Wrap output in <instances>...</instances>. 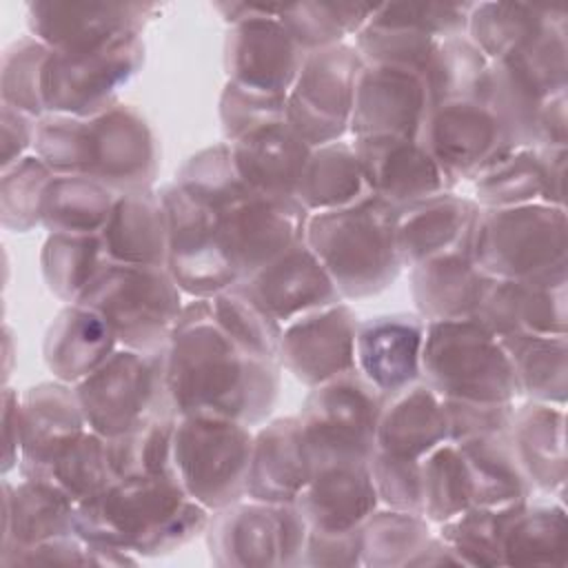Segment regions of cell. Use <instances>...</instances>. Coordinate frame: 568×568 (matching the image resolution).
I'll use <instances>...</instances> for the list:
<instances>
[{
    "label": "cell",
    "mask_w": 568,
    "mask_h": 568,
    "mask_svg": "<svg viewBox=\"0 0 568 568\" xmlns=\"http://www.w3.org/2000/svg\"><path fill=\"white\" fill-rule=\"evenodd\" d=\"M395 217L397 206L373 193L351 206L308 215L304 242L342 297H366L395 282L402 268Z\"/></svg>",
    "instance_id": "cell-4"
},
{
    "label": "cell",
    "mask_w": 568,
    "mask_h": 568,
    "mask_svg": "<svg viewBox=\"0 0 568 568\" xmlns=\"http://www.w3.org/2000/svg\"><path fill=\"white\" fill-rule=\"evenodd\" d=\"M419 142L453 182L477 178L510 151L497 115L481 100L435 104L426 115Z\"/></svg>",
    "instance_id": "cell-17"
},
{
    "label": "cell",
    "mask_w": 568,
    "mask_h": 568,
    "mask_svg": "<svg viewBox=\"0 0 568 568\" xmlns=\"http://www.w3.org/2000/svg\"><path fill=\"white\" fill-rule=\"evenodd\" d=\"M144 58L138 33L89 49L53 51L42 75L47 113L89 118L113 106L115 91L129 82Z\"/></svg>",
    "instance_id": "cell-12"
},
{
    "label": "cell",
    "mask_w": 568,
    "mask_h": 568,
    "mask_svg": "<svg viewBox=\"0 0 568 568\" xmlns=\"http://www.w3.org/2000/svg\"><path fill=\"white\" fill-rule=\"evenodd\" d=\"M308 530L348 532L377 510L379 497L366 462H331L313 468L308 484L293 501Z\"/></svg>",
    "instance_id": "cell-24"
},
{
    "label": "cell",
    "mask_w": 568,
    "mask_h": 568,
    "mask_svg": "<svg viewBox=\"0 0 568 568\" xmlns=\"http://www.w3.org/2000/svg\"><path fill=\"white\" fill-rule=\"evenodd\" d=\"M240 284H244L280 324L342 302L328 271L304 240Z\"/></svg>",
    "instance_id": "cell-21"
},
{
    "label": "cell",
    "mask_w": 568,
    "mask_h": 568,
    "mask_svg": "<svg viewBox=\"0 0 568 568\" xmlns=\"http://www.w3.org/2000/svg\"><path fill=\"white\" fill-rule=\"evenodd\" d=\"M209 508L171 475L120 477L75 506V530L122 552L160 555L180 548L209 524Z\"/></svg>",
    "instance_id": "cell-3"
},
{
    "label": "cell",
    "mask_w": 568,
    "mask_h": 568,
    "mask_svg": "<svg viewBox=\"0 0 568 568\" xmlns=\"http://www.w3.org/2000/svg\"><path fill=\"white\" fill-rule=\"evenodd\" d=\"M211 300L215 322L246 353L275 362L282 339V324L244 288L235 284Z\"/></svg>",
    "instance_id": "cell-45"
},
{
    "label": "cell",
    "mask_w": 568,
    "mask_h": 568,
    "mask_svg": "<svg viewBox=\"0 0 568 568\" xmlns=\"http://www.w3.org/2000/svg\"><path fill=\"white\" fill-rule=\"evenodd\" d=\"M375 4H328V2H302L280 7L277 18L295 42L306 51L326 49L339 44L346 33H359L373 13Z\"/></svg>",
    "instance_id": "cell-48"
},
{
    "label": "cell",
    "mask_w": 568,
    "mask_h": 568,
    "mask_svg": "<svg viewBox=\"0 0 568 568\" xmlns=\"http://www.w3.org/2000/svg\"><path fill=\"white\" fill-rule=\"evenodd\" d=\"M33 146L53 173L87 175L122 193L149 189L158 169L153 131L129 104L89 118L47 113L38 120Z\"/></svg>",
    "instance_id": "cell-2"
},
{
    "label": "cell",
    "mask_w": 568,
    "mask_h": 568,
    "mask_svg": "<svg viewBox=\"0 0 568 568\" xmlns=\"http://www.w3.org/2000/svg\"><path fill=\"white\" fill-rule=\"evenodd\" d=\"M175 184L215 211L251 189L235 169L229 142L195 153L180 169Z\"/></svg>",
    "instance_id": "cell-53"
},
{
    "label": "cell",
    "mask_w": 568,
    "mask_h": 568,
    "mask_svg": "<svg viewBox=\"0 0 568 568\" xmlns=\"http://www.w3.org/2000/svg\"><path fill=\"white\" fill-rule=\"evenodd\" d=\"M521 504V501H519ZM519 504L470 506L442 524V539L448 541L468 566L504 564L501 544L508 519Z\"/></svg>",
    "instance_id": "cell-50"
},
{
    "label": "cell",
    "mask_w": 568,
    "mask_h": 568,
    "mask_svg": "<svg viewBox=\"0 0 568 568\" xmlns=\"http://www.w3.org/2000/svg\"><path fill=\"white\" fill-rule=\"evenodd\" d=\"M100 235L115 264L166 266L169 220L162 195L149 189L120 193Z\"/></svg>",
    "instance_id": "cell-31"
},
{
    "label": "cell",
    "mask_w": 568,
    "mask_h": 568,
    "mask_svg": "<svg viewBox=\"0 0 568 568\" xmlns=\"http://www.w3.org/2000/svg\"><path fill=\"white\" fill-rule=\"evenodd\" d=\"M430 109L433 102L422 73L364 64L355 84L348 129L355 138L419 140Z\"/></svg>",
    "instance_id": "cell-18"
},
{
    "label": "cell",
    "mask_w": 568,
    "mask_h": 568,
    "mask_svg": "<svg viewBox=\"0 0 568 568\" xmlns=\"http://www.w3.org/2000/svg\"><path fill=\"white\" fill-rule=\"evenodd\" d=\"M229 144L240 178L253 191L282 197L297 195L313 146L288 122L262 126Z\"/></svg>",
    "instance_id": "cell-29"
},
{
    "label": "cell",
    "mask_w": 568,
    "mask_h": 568,
    "mask_svg": "<svg viewBox=\"0 0 568 568\" xmlns=\"http://www.w3.org/2000/svg\"><path fill=\"white\" fill-rule=\"evenodd\" d=\"M366 195L371 189L353 144L331 142L311 151L295 200L308 213H320L351 206Z\"/></svg>",
    "instance_id": "cell-36"
},
{
    "label": "cell",
    "mask_w": 568,
    "mask_h": 568,
    "mask_svg": "<svg viewBox=\"0 0 568 568\" xmlns=\"http://www.w3.org/2000/svg\"><path fill=\"white\" fill-rule=\"evenodd\" d=\"M550 27V11L546 9L484 2L473 4L466 29L468 38L493 62L521 51Z\"/></svg>",
    "instance_id": "cell-40"
},
{
    "label": "cell",
    "mask_w": 568,
    "mask_h": 568,
    "mask_svg": "<svg viewBox=\"0 0 568 568\" xmlns=\"http://www.w3.org/2000/svg\"><path fill=\"white\" fill-rule=\"evenodd\" d=\"M118 195L100 180L55 173L44 193L40 224L49 233H102Z\"/></svg>",
    "instance_id": "cell-37"
},
{
    "label": "cell",
    "mask_w": 568,
    "mask_h": 568,
    "mask_svg": "<svg viewBox=\"0 0 568 568\" xmlns=\"http://www.w3.org/2000/svg\"><path fill=\"white\" fill-rule=\"evenodd\" d=\"M426 320L417 315H377L357 324L355 368L390 397L422 375Z\"/></svg>",
    "instance_id": "cell-23"
},
{
    "label": "cell",
    "mask_w": 568,
    "mask_h": 568,
    "mask_svg": "<svg viewBox=\"0 0 568 568\" xmlns=\"http://www.w3.org/2000/svg\"><path fill=\"white\" fill-rule=\"evenodd\" d=\"M506 346L519 390L550 402L564 399L566 388V339L564 335L517 333L501 339Z\"/></svg>",
    "instance_id": "cell-46"
},
{
    "label": "cell",
    "mask_w": 568,
    "mask_h": 568,
    "mask_svg": "<svg viewBox=\"0 0 568 568\" xmlns=\"http://www.w3.org/2000/svg\"><path fill=\"white\" fill-rule=\"evenodd\" d=\"M209 550L220 566H293L304 561L308 524L295 504L233 501L209 519Z\"/></svg>",
    "instance_id": "cell-11"
},
{
    "label": "cell",
    "mask_w": 568,
    "mask_h": 568,
    "mask_svg": "<svg viewBox=\"0 0 568 568\" xmlns=\"http://www.w3.org/2000/svg\"><path fill=\"white\" fill-rule=\"evenodd\" d=\"M479 209L473 200L448 191L397 206L395 242L402 266H415L435 255L470 244Z\"/></svg>",
    "instance_id": "cell-25"
},
{
    "label": "cell",
    "mask_w": 568,
    "mask_h": 568,
    "mask_svg": "<svg viewBox=\"0 0 568 568\" xmlns=\"http://www.w3.org/2000/svg\"><path fill=\"white\" fill-rule=\"evenodd\" d=\"M353 149L371 193L393 206L444 193L453 184L419 140L355 138Z\"/></svg>",
    "instance_id": "cell-20"
},
{
    "label": "cell",
    "mask_w": 568,
    "mask_h": 568,
    "mask_svg": "<svg viewBox=\"0 0 568 568\" xmlns=\"http://www.w3.org/2000/svg\"><path fill=\"white\" fill-rule=\"evenodd\" d=\"M253 439L237 419L180 415L173 433V477L204 508L220 510L246 495Z\"/></svg>",
    "instance_id": "cell-8"
},
{
    "label": "cell",
    "mask_w": 568,
    "mask_h": 568,
    "mask_svg": "<svg viewBox=\"0 0 568 568\" xmlns=\"http://www.w3.org/2000/svg\"><path fill=\"white\" fill-rule=\"evenodd\" d=\"M2 552L9 557L75 530V504L44 479L22 477L20 484L2 481Z\"/></svg>",
    "instance_id": "cell-26"
},
{
    "label": "cell",
    "mask_w": 568,
    "mask_h": 568,
    "mask_svg": "<svg viewBox=\"0 0 568 568\" xmlns=\"http://www.w3.org/2000/svg\"><path fill=\"white\" fill-rule=\"evenodd\" d=\"M222 237L242 282L304 240L308 211L295 197L248 189L217 209Z\"/></svg>",
    "instance_id": "cell-16"
},
{
    "label": "cell",
    "mask_w": 568,
    "mask_h": 568,
    "mask_svg": "<svg viewBox=\"0 0 568 568\" xmlns=\"http://www.w3.org/2000/svg\"><path fill=\"white\" fill-rule=\"evenodd\" d=\"M510 439L530 484L552 488L564 484V413L550 404H528L513 415Z\"/></svg>",
    "instance_id": "cell-38"
},
{
    "label": "cell",
    "mask_w": 568,
    "mask_h": 568,
    "mask_svg": "<svg viewBox=\"0 0 568 568\" xmlns=\"http://www.w3.org/2000/svg\"><path fill=\"white\" fill-rule=\"evenodd\" d=\"M490 282L470 260L468 246L435 255L413 266V300L426 322L470 320Z\"/></svg>",
    "instance_id": "cell-30"
},
{
    "label": "cell",
    "mask_w": 568,
    "mask_h": 568,
    "mask_svg": "<svg viewBox=\"0 0 568 568\" xmlns=\"http://www.w3.org/2000/svg\"><path fill=\"white\" fill-rule=\"evenodd\" d=\"M226 38V71L233 84L268 95H288L306 51L277 18L280 7H246Z\"/></svg>",
    "instance_id": "cell-15"
},
{
    "label": "cell",
    "mask_w": 568,
    "mask_h": 568,
    "mask_svg": "<svg viewBox=\"0 0 568 568\" xmlns=\"http://www.w3.org/2000/svg\"><path fill=\"white\" fill-rule=\"evenodd\" d=\"M504 564H552L564 559V510L521 501L506 526Z\"/></svg>",
    "instance_id": "cell-47"
},
{
    "label": "cell",
    "mask_w": 568,
    "mask_h": 568,
    "mask_svg": "<svg viewBox=\"0 0 568 568\" xmlns=\"http://www.w3.org/2000/svg\"><path fill=\"white\" fill-rule=\"evenodd\" d=\"M87 426L104 439L122 435L138 424L173 415L166 390L164 351H113V355L75 384Z\"/></svg>",
    "instance_id": "cell-9"
},
{
    "label": "cell",
    "mask_w": 568,
    "mask_h": 568,
    "mask_svg": "<svg viewBox=\"0 0 568 568\" xmlns=\"http://www.w3.org/2000/svg\"><path fill=\"white\" fill-rule=\"evenodd\" d=\"M368 470L382 504L395 510L424 515L422 495V462L399 457L386 450H375L368 459Z\"/></svg>",
    "instance_id": "cell-54"
},
{
    "label": "cell",
    "mask_w": 568,
    "mask_h": 568,
    "mask_svg": "<svg viewBox=\"0 0 568 568\" xmlns=\"http://www.w3.org/2000/svg\"><path fill=\"white\" fill-rule=\"evenodd\" d=\"M115 333L109 322L80 302L58 313L44 337V362L49 371L67 384H78L115 351Z\"/></svg>",
    "instance_id": "cell-32"
},
{
    "label": "cell",
    "mask_w": 568,
    "mask_h": 568,
    "mask_svg": "<svg viewBox=\"0 0 568 568\" xmlns=\"http://www.w3.org/2000/svg\"><path fill=\"white\" fill-rule=\"evenodd\" d=\"M53 171L38 155H24L16 164L2 169L0 180V217L2 226L24 233L40 224L42 202Z\"/></svg>",
    "instance_id": "cell-51"
},
{
    "label": "cell",
    "mask_w": 568,
    "mask_h": 568,
    "mask_svg": "<svg viewBox=\"0 0 568 568\" xmlns=\"http://www.w3.org/2000/svg\"><path fill=\"white\" fill-rule=\"evenodd\" d=\"M422 373L450 399L499 404L521 393L506 346L475 320L426 322Z\"/></svg>",
    "instance_id": "cell-5"
},
{
    "label": "cell",
    "mask_w": 568,
    "mask_h": 568,
    "mask_svg": "<svg viewBox=\"0 0 568 568\" xmlns=\"http://www.w3.org/2000/svg\"><path fill=\"white\" fill-rule=\"evenodd\" d=\"M355 335L353 311L337 302L288 322L277 357L300 382L317 386L355 371Z\"/></svg>",
    "instance_id": "cell-19"
},
{
    "label": "cell",
    "mask_w": 568,
    "mask_h": 568,
    "mask_svg": "<svg viewBox=\"0 0 568 568\" xmlns=\"http://www.w3.org/2000/svg\"><path fill=\"white\" fill-rule=\"evenodd\" d=\"M20 475H36L64 444L84 433L87 419L82 415L75 388L67 382H42L20 395Z\"/></svg>",
    "instance_id": "cell-27"
},
{
    "label": "cell",
    "mask_w": 568,
    "mask_h": 568,
    "mask_svg": "<svg viewBox=\"0 0 568 568\" xmlns=\"http://www.w3.org/2000/svg\"><path fill=\"white\" fill-rule=\"evenodd\" d=\"M424 515L408 510H373L362 524V564L413 566L430 541Z\"/></svg>",
    "instance_id": "cell-44"
},
{
    "label": "cell",
    "mask_w": 568,
    "mask_h": 568,
    "mask_svg": "<svg viewBox=\"0 0 568 568\" xmlns=\"http://www.w3.org/2000/svg\"><path fill=\"white\" fill-rule=\"evenodd\" d=\"M377 424V448L422 459L439 444L448 442L444 397L428 384H410L408 388L386 397Z\"/></svg>",
    "instance_id": "cell-34"
},
{
    "label": "cell",
    "mask_w": 568,
    "mask_h": 568,
    "mask_svg": "<svg viewBox=\"0 0 568 568\" xmlns=\"http://www.w3.org/2000/svg\"><path fill=\"white\" fill-rule=\"evenodd\" d=\"M38 120L16 106L2 104V169L24 158V151L36 142Z\"/></svg>",
    "instance_id": "cell-58"
},
{
    "label": "cell",
    "mask_w": 568,
    "mask_h": 568,
    "mask_svg": "<svg viewBox=\"0 0 568 568\" xmlns=\"http://www.w3.org/2000/svg\"><path fill=\"white\" fill-rule=\"evenodd\" d=\"M470 488V506H510L526 501L530 481L515 455L508 433L457 444Z\"/></svg>",
    "instance_id": "cell-35"
},
{
    "label": "cell",
    "mask_w": 568,
    "mask_h": 568,
    "mask_svg": "<svg viewBox=\"0 0 568 568\" xmlns=\"http://www.w3.org/2000/svg\"><path fill=\"white\" fill-rule=\"evenodd\" d=\"M564 211L530 202L479 211L468 251L484 275L526 282L564 268Z\"/></svg>",
    "instance_id": "cell-6"
},
{
    "label": "cell",
    "mask_w": 568,
    "mask_h": 568,
    "mask_svg": "<svg viewBox=\"0 0 568 568\" xmlns=\"http://www.w3.org/2000/svg\"><path fill=\"white\" fill-rule=\"evenodd\" d=\"M175 419V415H158L122 435L109 437L106 455L113 477H173Z\"/></svg>",
    "instance_id": "cell-42"
},
{
    "label": "cell",
    "mask_w": 568,
    "mask_h": 568,
    "mask_svg": "<svg viewBox=\"0 0 568 568\" xmlns=\"http://www.w3.org/2000/svg\"><path fill=\"white\" fill-rule=\"evenodd\" d=\"M302 564L320 566H353L362 564V528L348 532L308 530L306 552Z\"/></svg>",
    "instance_id": "cell-57"
},
{
    "label": "cell",
    "mask_w": 568,
    "mask_h": 568,
    "mask_svg": "<svg viewBox=\"0 0 568 568\" xmlns=\"http://www.w3.org/2000/svg\"><path fill=\"white\" fill-rule=\"evenodd\" d=\"M49 53L51 49L33 36H24L4 49L0 69L2 104L16 106L33 118L47 115L42 75Z\"/></svg>",
    "instance_id": "cell-52"
},
{
    "label": "cell",
    "mask_w": 568,
    "mask_h": 568,
    "mask_svg": "<svg viewBox=\"0 0 568 568\" xmlns=\"http://www.w3.org/2000/svg\"><path fill=\"white\" fill-rule=\"evenodd\" d=\"M555 153V146H519L506 151L495 164L477 175V200L486 209L530 204L541 195L550 204V195L561 204L552 191V182L561 186L564 175V146Z\"/></svg>",
    "instance_id": "cell-33"
},
{
    "label": "cell",
    "mask_w": 568,
    "mask_h": 568,
    "mask_svg": "<svg viewBox=\"0 0 568 568\" xmlns=\"http://www.w3.org/2000/svg\"><path fill=\"white\" fill-rule=\"evenodd\" d=\"M313 475V459L300 417H282L253 439L246 495L271 504H293Z\"/></svg>",
    "instance_id": "cell-28"
},
{
    "label": "cell",
    "mask_w": 568,
    "mask_h": 568,
    "mask_svg": "<svg viewBox=\"0 0 568 568\" xmlns=\"http://www.w3.org/2000/svg\"><path fill=\"white\" fill-rule=\"evenodd\" d=\"M31 477L49 481L51 486L62 490L75 506L98 495L115 479L109 466L106 439L91 428L64 444Z\"/></svg>",
    "instance_id": "cell-41"
},
{
    "label": "cell",
    "mask_w": 568,
    "mask_h": 568,
    "mask_svg": "<svg viewBox=\"0 0 568 568\" xmlns=\"http://www.w3.org/2000/svg\"><path fill=\"white\" fill-rule=\"evenodd\" d=\"M419 462L424 517L444 524L470 508L468 475L457 444L444 442Z\"/></svg>",
    "instance_id": "cell-49"
},
{
    "label": "cell",
    "mask_w": 568,
    "mask_h": 568,
    "mask_svg": "<svg viewBox=\"0 0 568 568\" xmlns=\"http://www.w3.org/2000/svg\"><path fill=\"white\" fill-rule=\"evenodd\" d=\"M488 67L490 60L468 36L439 40L424 73L433 106L450 100H479Z\"/></svg>",
    "instance_id": "cell-43"
},
{
    "label": "cell",
    "mask_w": 568,
    "mask_h": 568,
    "mask_svg": "<svg viewBox=\"0 0 568 568\" xmlns=\"http://www.w3.org/2000/svg\"><path fill=\"white\" fill-rule=\"evenodd\" d=\"M98 311L124 348L164 351L184 311L166 266L111 262L78 300Z\"/></svg>",
    "instance_id": "cell-7"
},
{
    "label": "cell",
    "mask_w": 568,
    "mask_h": 568,
    "mask_svg": "<svg viewBox=\"0 0 568 568\" xmlns=\"http://www.w3.org/2000/svg\"><path fill=\"white\" fill-rule=\"evenodd\" d=\"M446 435L453 444H466L510 433L513 402H468L444 397Z\"/></svg>",
    "instance_id": "cell-56"
},
{
    "label": "cell",
    "mask_w": 568,
    "mask_h": 568,
    "mask_svg": "<svg viewBox=\"0 0 568 568\" xmlns=\"http://www.w3.org/2000/svg\"><path fill=\"white\" fill-rule=\"evenodd\" d=\"M384 395L355 368L308 393L300 424L313 468L331 462H366L377 450Z\"/></svg>",
    "instance_id": "cell-10"
},
{
    "label": "cell",
    "mask_w": 568,
    "mask_h": 568,
    "mask_svg": "<svg viewBox=\"0 0 568 568\" xmlns=\"http://www.w3.org/2000/svg\"><path fill=\"white\" fill-rule=\"evenodd\" d=\"M155 4H69V2H31L27 22L40 42L53 51L89 49L113 38L138 33Z\"/></svg>",
    "instance_id": "cell-22"
},
{
    "label": "cell",
    "mask_w": 568,
    "mask_h": 568,
    "mask_svg": "<svg viewBox=\"0 0 568 568\" xmlns=\"http://www.w3.org/2000/svg\"><path fill=\"white\" fill-rule=\"evenodd\" d=\"M169 220L166 268L175 284L197 297H213L242 282L222 237L213 206L171 184L162 193Z\"/></svg>",
    "instance_id": "cell-13"
},
{
    "label": "cell",
    "mask_w": 568,
    "mask_h": 568,
    "mask_svg": "<svg viewBox=\"0 0 568 568\" xmlns=\"http://www.w3.org/2000/svg\"><path fill=\"white\" fill-rule=\"evenodd\" d=\"M220 115L226 138L235 142L262 126L286 122V95H268L229 82L220 100Z\"/></svg>",
    "instance_id": "cell-55"
},
{
    "label": "cell",
    "mask_w": 568,
    "mask_h": 568,
    "mask_svg": "<svg viewBox=\"0 0 568 568\" xmlns=\"http://www.w3.org/2000/svg\"><path fill=\"white\" fill-rule=\"evenodd\" d=\"M364 64L359 51L342 42L306 53L286 95V122L308 146L337 142L348 129Z\"/></svg>",
    "instance_id": "cell-14"
},
{
    "label": "cell",
    "mask_w": 568,
    "mask_h": 568,
    "mask_svg": "<svg viewBox=\"0 0 568 568\" xmlns=\"http://www.w3.org/2000/svg\"><path fill=\"white\" fill-rule=\"evenodd\" d=\"M47 286L64 302L75 304L93 280L111 264L100 233H51L40 255Z\"/></svg>",
    "instance_id": "cell-39"
},
{
    "label": "cell",
    "mask_w": 568,
    "mask_h": 568,
    "mask_svg": "<svg viewBox=\"0 0 568 568\" xmlns=\"http://www.w3.org/2000/svg\"><path fill=\"white\" fill-rule=\"evenodd\" d=\"M277 388L275 362L240 348L215 322L211 300L184 306L166 346V390L175 417L211 413L251 426L271 413Z\"/></svg>",
    "instance_id": "cell-1"
},
{
    "label": "cell",
    "mask_w": 568,
    "mask_h": 568,
    "mask_svg": "<svg viewBox=\"0 0 568 568\" xmlns=\"http://www.w3.org/2000/svg\"><path fill=\"white\" fill-rule=\"evenodd\" d=\"M2 437H4V462L2 473L20 466L22 428H20V395L13 388L2 390Z\"/></svg>",
    "instance_id": "cell-59"
}]
</instances>
